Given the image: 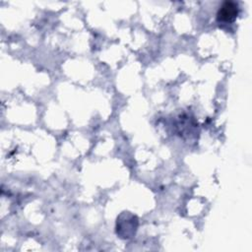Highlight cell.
Wrapping results in <instances>:
<instances>
[{"label":"cell","mask_w":252,"mask_h":252,"mask_svg":"<svg viewBox=\"0 0 252 252\" xmlns=\"http://www.w3.org/2000/svg\"><path fill=\"white\" fill-rule=\"evenodd\" d=\"M121 217L123 218V220H121L120 217L117 218V234H119L120 237H123L124 234V238H129L133 234H135V231L138 226V220L135 216L129 214L128 212L121 214Z\"/></svg>","instance_id":"1"},{"label":"cell","mask_w":252,"mask_h":252,"mask_svg":"<svg viewBox=\"0 0 252 252\" xmlns=\"http://www.w3.org/2000/svg\"><path fill=\"white\" fill-rule=\"evenodd\" d=\"M238 14V6L236 3L231 1H225L222 3V5L220 7L218 14H217V20L220 23H231L235 20L236 16Z\"/></svg>","instance_id":"2"}]
</instances>
